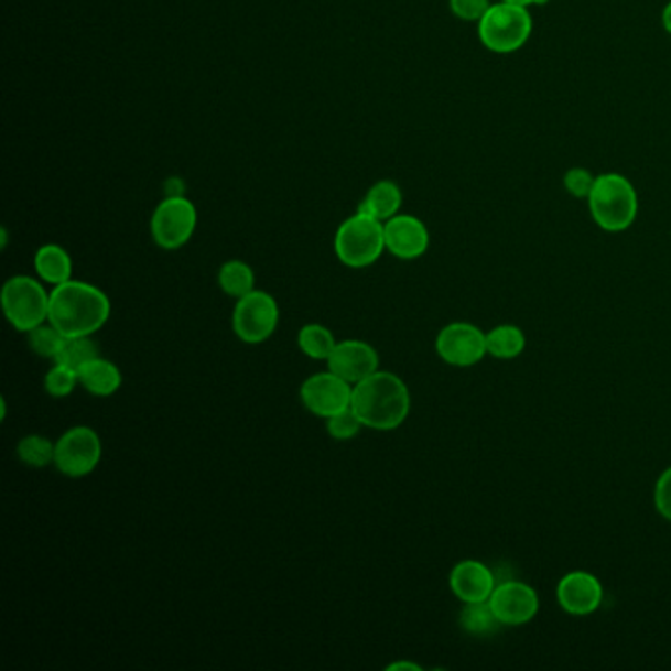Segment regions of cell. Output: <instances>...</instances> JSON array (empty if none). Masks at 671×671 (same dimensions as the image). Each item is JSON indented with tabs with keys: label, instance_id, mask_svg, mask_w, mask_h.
Returning a JSON list of instances; mask_svg holds the SVG:
<instances>
[{
	"label": "cell",
	"instance_id": "12",
	"mask_svg": "<svg viewBox=\"0 0 671 671\" xmlns=\"http://www.w3.org/2000/svg\"><path fill=\"white\" fill-rule=\"evenodd\" d=\"M488 605L502 626L528 625L540 610V597L535 588L522 581H505L488 598Z\"/></svg>",
	"mask_w": 671,
	"mask_h": 671
},
{
	"label": "cell",
	"instance_id": "23",
	"mask_svg": "<svg viewBox=\"0 0 671 671\" xmlns=\"http://www.w3.org/2000/svg\"><path fill=\"white\" fill-rule=\"evenodd\" d=\"M459 625L465 632L473 636H490L500 628V620L493 613V608L485 603H467L461 610Z\"/></svg>",
	"mask_w": 671,
	"mask_h": 671
},
{
	"label": "cell",
	"instance_id": "15",
	"mask_svg": "<svg viewBox=\"0 0 671 671\" xmlns=\"http://www.w3.org/2000/svg\"><path fill=\"white\" fill-rule=\"evenodd\" d=\"M385 240L388 252L396 258L415 260L430 247V232L414 215H394L385 221Z\"/></svg>",
	"mask_w": 671,
	"mask_h": 671
},
{
	"label": "cell",
	"instance_id": "7",
	"mask_svg": "<svg viewBox=\"0 0 671 671\" xmlns=\"http://www.w3.org/2000/svg\"><path fill=\"white\" fill-rule=\"evenodd\" d=\"M280 310L268 292L252 290L237 300L232 312V332L247 345H260L277 332Z\"/></svg>",
	"mask_w": 671,
	"mask_h": 671
},
{
	"label": "cell",
	"instance_id": "6",
	"mask_svg": "<svg viewBox=\"0 0 671 671\" xmlns=\"http://www.w3.org/2000/svg\"><path fill=\"white\" fill-rule=\"evenodd\" d=\"M2 310L17 332L30 333L50 317V294L30 277H12L2 285Z\"/></svg>",
	"mask_w": 671,
	"mask_h": 671
},
{
	"label": "cell",
	"instance_id": "4",
	"mask_svg": "<svg viewBox=\"0 0 671 671\" xmlns=\"http://www.w3.org/2000/svg\"><path fill=\"white\" fill-rule=\"evenodd\" d=\"M385 250V223L359 212L340 223L335 235V252L345 267H370Z\"/></svg>",
	"mask_w": 671,
	"mask_h": 671
},
{
	"label": "cell",
	"instance_id": "13",
	"mask_svg": "<svg viewBox=\"0 0 671 671\" xmlns=\"http://www.w3.org/2000/svg\"><path fill=\"white\" fill-rule=\"evenodd\" d=\"M603 598L605 591L600 581L588 571H571L558 585V603L567 615H593L603 605Z\"/></svg>",
	"mask_w": 671,
	"mask_h": 671
},
{
	"label": "cell",
	"instance_id": "31",
	"mask_svg": "<svg viewBox=\"0 0 671 671\" xmlns=\"http://www.w3.org/2000/svg\"><path fill=\"white\" fill-rule=\"evenodd\" d=\"M653 502H656L658 512L671 522V467L663 470L658 478L656 490H653Z\"/></svg>",
	"mask_w": 671,
	"mask_h": 671
},
{
	"label": "cell",
	"instance_id": "3",
	"mask_svg": "<svg viewBox=\"0 0 671 671\" xmlns=\"http://www.w3.org/2000/svg\"><path fill=\"white\" fill-rule=\"evenodd\" d=\"M587 202L593 219L603 230L620 232L636 221L638 194L625 175H597Z\"/></svg>",
	"mask_w": 671,
	"mask_h": 671
},
{
	"label": "cell",
	"instance_id": "20",
	"mask_svg": "<svg viewBox=\"0 0 671 671\" xmlns=\"http://www.w3.org/2000/svg\"><path fill=\"white\" fill-rule=\"evenodd\" d=\"M526 349V335L520 327L505 323L487 333V353L495 359L510 360L520 357Z\"/></svg>",
	"mask_w": 671,
	"mask_h": 671
},
{
	"label": "cell",
	"instance_id": "33",
	"mask_svg": "<svg viewBox=\"0 0 671 671\" xmlns=\"http://www.w3.org/2000/svg\"><path fill=\"white\" fill-rule=\"evenodd\" d=\"M502 2H510V4H520V7H526V9H528V7H532V4H535V7H542V4H548L550 0H502Z\"/></svg>",
	"mask_w": 671,
	"mask_h": 671
},
{
	"label": "cell",
	"instance_id": "27",
	"mask_svg": "<svg viewBox=\"0 0 671 671\" xmlns=\"http://www.w3.org/2000/svg\"><path fill=\"white\" fill-rule=\"evenodd\" d=\"M77 382H79L77 370L56 362V367L52 368L44 378V388L47 394L54 398H65L74 392Z\"/></svg>",
	"mask_w": 671,
	"mask_h": 671
},
{
	"label": "cell",
	"instance_id": "9",
	"mask_svg": "<svg viewBox=\"0 0 671 671\" xmlns=\"http://www.w3.org/2000/svg\"><path fill=\"white\" fill-rule=\"evenodd\" d=\"M101 455L102 445L97 432L87 425H77L57 440L54 465L65 477H87L97 469Z\"/></svg>",
	"mask_w": 671,
	"mask_h": 671
},
{
	"label": "cell",
	"instance_id": "21",
	"mask_svg": "<svg viewBox=\"0 0 671 671\" xmlns=\"http://www.w3.org/2000/svg\"><path fill=\"white\" fill-rule=\"evenodd\" d=\"M337 340L333 333L320 323H307L297 335V347L302 349L305 357L313 360H327L332 357Z\"/></svg>",
	"mask_w": 671,
	"mask_h": 671
},
{
	"label": "cell",
	"instance_id": "30",
	"mask_svg": "<svg viewBox=\"0 0 671 671\" xmlns=\"http://www.w3.org/2000/svg\"><path fill=\"white\" fill-rule=\"evenodd\" d=\"M451 12L465 22H478L493 7L488 0H450Z\"/></svg>",
	"mask_w": 671,
	"mask_h": 671
},
{
	"label": "cell",
	"instance_id": "10",
	"mask_svg": "<svg viewBox=\"0 0 671 671\" xmlns=\"http://www.w3.org/2000/svg\"><path fill=\"white\" fill-rule=\"evenodd\" d=\"M435 350L451 367H473L488 355L487 333L473 323H450L437 335Z\"/></svg>",
	"mask_w": 671,
	"mask_h": 671
},
{
	"label": "cell",
	"instance_id": "8",
	"mask_svg": "<svg viewBox=\"0 0 671 671\" xmlns=\"http://www.w3.org/2000/svg\"><path fill=\"white\" fill-rule=\"evenodd\" d=\"M197 209L184 195L166 197L160 203L150 221L152 239L160 249L177 250L194 237Z\"/></svg>",
	"mask_w": 671,
	"mask_h": 671
},
{
	"label": "cell",
	"instance_id": "25",
	"mask_svg": "<svg viewBox=\"0 0 671 671\" xmlns=\"http://www.w3.org/2000/svg\"><path fill=\"white\" fill-rule=\"evenodd\" d=\"M97 357H99V347L93 343L91 335L65 337L64 345L57 353L56 362L79 370L89 360L97 359Z\"/></svg>",
	"mask_w": 671,
	"mask_h": 671
},
{
	"label": "cell",
	"instance_id": "22",
	"mask_svg": "<svg viewBox=\"0 0 671 671\" xmlns=\"http://www.w3.org/2000/svg\"><path fill=\"white\" fill-rule=\"evenodd\" d=\"M219 285L225 294L240 300L255 290V270L242 260H229L219 270Z\"/></svg>",
	"mask_w": 671,
	"mask_h": 671
},
{
	"label": "cell",
	"instance_id": "2",
	"mask_svg": "<svg viewBox=\"0 0 671 671\" xmlns=\"http://www.w3.org/2000/svg\"><path fill=\"white\" fill-rule=\"evenodd\" d=\"M111 315V302L107 294L77 280L56 285L50 294V317L65 337H85L99 332Z\"/></svg>",
	"mask_w": 671,
	"mask_h": 671
},
{
	"label": "cell",
	"instance_id": "19",
	"mask_svg": "<svg viewBox=\"0 0 671 671\" xmlns=\"http://www.w3.org/2000/svg\"><path fill=\"white\" fill-rule=\"evenodd\" d=\"M34 268H36L37 277L52 285L64 284L67 280H72V272H74L72 257L59 245L40 247L34 257Z\"/></svg>",
	"mask_w": 671,
	"mask_h": 671
},
{
	"label": "cell",
	"instance_id": "29",
	"mask_svg": "<svg viewBox=\"0 0 671 671\" xmlns=\"http://www.w3.org/2000/svg\"><path fill=\"white\" fill-rule=\"evenodd\" d=\"M563 185L573 197L587 199L593 185H595V175L591 174L585 167H571L570 172L563 177Z\"/></svg>",
	"mask_w": 671,
	"mask_h": 671
},
{
	"label": "cell",
	"instance_id": "26",
	"mask_svg": "<svg viewBox=\"0 0 671 671\" xmlns=\"http://www.w3.org/2000/svg\"><path fill=\"white\" fill-rule=\"evenodd\" d=\"M64 340V333L59 332L56 325H52L50 322L37 325L29 333L30 349L34 350L37 357H42V359L56 360Z\"/></svg>",
	"mask_w": 671,
	"mask_h": 671
},
{
	"label": "cell",
	"instance_id": "34",
	"mask_svg": "<svg viewBox=\"0 0 671 671\" xmlns=\"http://www.w3.org/2000/svg\"><path fill=\"white\" fill-rule=\"evenodd\" d=\"M662 24L663 29H665V32H668V34H671V2L670 4H668V7H665V9H663Z\"/></svg>",
	"mask_w": 671,
	"mask_h": 671
},
{
	"label": "cell",
	"instance_id": "18",
	"mask_svg": "<svg viewBox=\"0 0 671 671\" xmlns=\"http://www.w3.org/2000/svg\"><path fill=\"white\" fill-rule=\"evenodd\" d=\"M402 207V190L390 180H382L368 190L357 212L375 217L378 221H388L398 215Z\"/></svg>",
	"mask_w": 671,
	"mask_h": 671
},
{
	"label": "cell",
	"instance_id": "5",
	"mask_svg": "<svg viewBox=\"0 0 671 671\" xmlns=\"http://www.w3.org/2000/svg\"><path fill=\"white\" fill-rule=\"evenodd\" d=\"M530 10L520 4L498 2L478 20V37L495 54H512L524 46L532 34Z\"/></svg>",
	"mask_w": 671,
	"mask_h": 671
},
{
	"label": "cell",
	"instance_id": "17",
	"mask_svg": "<svg viewBox=\"0 0 671 671\" xmlns=\"http://www.w3.org/2000/svg\"><path fill=\"white\" fill-rule=\"evenodd\" d=\"M79 385L93 396H112L122 385V375L119 367L111 360L97 359L89 360L87 365L77 370Z\"/></svg>",
	"mask_w": 671,
	"mask_h": 671
},
{
	"label": "cell",
	"instance_id": "14",
	"mask_svg": "<svg viewBox=\"0 0 671 671\" xmlns=\"http://www.w3.org/2000/svg\"><path fill=\"white\" fill-rule=\"evenodd\" d=\"M378 362L380 359L372 345L365 340L349 339L335 345L332 357L327 359V367L349 385H357L372 372H377Z\"/></svg>",
	"mask_w": 671,
	"mask_h": 671
},
{
	"label": "cell",
	"instance_id": "16",
	"mask_svg": "<svg viewBox=\"0 0 671 671\" xmlns=\"http://www.w3.org/2000/svg\"><path fill=\"white\" fill-rule=\"evenodd\" d=\"M497 577L485 563L477 560L459 561L450 575L453 595L467 603H485L497 588Z\"/></svg>",
	"mask_w": 671,
	"mask_h": 671
},
{
	"label": "cell",
	"instance_id": "24",
	"mask_svg": "<svg viewBox=\"0 0 671 671\" xmlns=\"http://www.w3.org/2000/svg\"><path fill=\"white\" fill-rule=\"evenodd\" d=\"M17 453L24 465H29L32 469H44L50 463H54L56 443L50 442L37 433H32L20 440Z\"/></svg>",
	"mask_w": 671,
	"mask_h": 671
},
{
	"label": "cell",
	"instance_id": "32",
	"mask_svg": "<svg viewBox=\"0 0 671 671\" xmlns=\"http://www.w3.org/2000/svg\"><path fill=\"white\" fill-rule=\"evenodd\" d=\"M388 671H398V670H410V671H422V668L418 665V663L412 662H396L390 663L387 668Z\"/></svg>",
	"mask_w": 671,
	"mask_h": 671
},
{
	"label": "cell",
	"instance_id": "11",
	"mask_svg": "<svg viewBox=\"0 0 671 671\" xmlns=\"http://www.w3.org/2000/svg\"><path fill=\"white\" fill-rule=\"evenodd\" d=\"M300 396L312 414L327 420L350 408L353 388L347 380H343L329 370L307 378L300 388Z\"/></svg>",
	"mask_w": 671,
	"mask_h": 671
},
{
	"label": "cell",
	"instance_id": "28",
	"mask_svg": "<svg viewBox=\"0 0 671 671\" xmlns=\"http://www.w3.org/2000/svg\"><path fill=\"white\" fill-rule=\"evenodd\" d=\"M327 433L332 435L333 440H339V442H347L353 440L362 428L359 415L355 414L353 408L343 410L339 414L327 418Z\"/></svg>",
	"mask_w": 671,
	"mask_h": 671
},
{
	"label": "cell",
	"instance_id": "1",
	"mask_svg": "<svg viewBox=\"0 0 671 671\" xmlns=\"http://www.w3.org/2000/svg\"><path fill=\"white\" fill-rule=\"evenodd\" d=\"M410 390L394 372L377 370L353 388L350 408L365 428L390 432L400 428L410 414Z\"/></svg>",
	"mask_w": 671,
	"mask_h": 671
}]
</instances>
